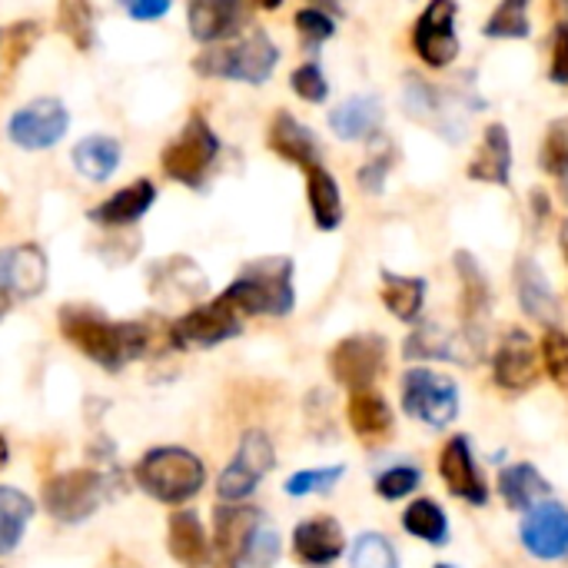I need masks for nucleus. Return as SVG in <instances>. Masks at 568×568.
Segmentation results:
<instances>
[{"label":"nucleus","instance_id":"e433bc0d","mask_svg":"<svg viewBox=\"0 0 568 568\" xmlns=\"http://www.w3.org/2000/svg\"><path fill=\"white\" fill-rule=\"evenodd\" d=\"M529 3L532 0H503L493 17L486 20L483 33L493 37V40H526L532 33V23H529Z\"/></svg>","mask_w":568,"mask_h":568},{"label":"nucleus","instance_id":"c756f323","mask_svg":"<svg viewBox=\"0 0 568 568\" xmlns=\"http://www.w3.org/2000/svg\"><path fill=\"white\" fill-rule=\"evenodd\" d=\"M120 156H123L120 143L106 133H90L73 146V166L90 183H106L116 173Z\"/></svg>","mask_w":568,"mask_h":568},{"label":"nucleus","instance_id":"4be33fe9","mask_svg":"<svg viewBox=\"0 0 568 568\" xmlns=\"http://www.w3.org/2000/svg\"><path fill=\"white\" fill-rule=\"evenodd\" d=\"M476 329H463V336H449L443 326L436 323H423L416 326L406 343L403 353L406 359H449V363H473V356L479 353V343L469 339Z\"/></svg>","mask_w":568,"mask_h":568},{"label":"nucleus","instance_id":"6e6552de","mask_svg":"<svg viewBox=\"0 0 568 568\" xmlns=\"http://www.w3.org/2000/svg\"><path fill=\"white\" fill-rule=\"evenodd\" d=\"M276 466V449H273V439L263 433V429H250L243 433L240 446H236V456L230 459V466L220 473L216 479V496L220 503H230V506H240L246 503L256 486L273 473Z\"/></svg>","mask_w":568,"mask_h":568},{"label":"nucleus","instance_id":"cd10ccee","mask_svg":"<svg viewBox=\"0 0 568 568\" xmlns=\"http://www.w3.org/2000/svg\"><path fill=\"white\" fill-rule=\"evenodd\" d=\"M499 496L509 509L529 513L549 496V479L532 463H513L499 473Z\"/></svg>","mask_w":568,"mask_h":568},{"label":"nucleus","instance_id":"2f4dec72","mask_svg":"<svg viewBox=\"0 0 568 568\" xmlns=\"http://www.w3.org/2000/svg\"><path fill=\"white\" fill-rule=\"evenodd\" d=\"M379 296L399 323H416L426 306V280L386 270L379 280Z\"/></svg>","mask_w":568,"mask_h":568},{"label":"nucleus","instance_id":"72a5a7b5","mask_svg":"<svg viewBox=\"0 0 568 568\" xmlns=\"http://www.w3.org/2000/svg\"><path fill=\"white\" fill-rule=\"evenodd\" d=\"M150 290L153 293H176V296H203L206 290V276L200 273V266L193 260L173 256L163 260L150 270Z\"/></svg>","mask_w":568,"mask_h":568},{"label":"nucleus","instance_id":"7c9ffc66","mask_svg":"<svg viewBox=\"0 0 568 568\" xmlns=\"http://www.w3.org/2000/svg\"><path fill=\"white\" fill-rule=\"evenodd\" d=\"M37 516V506L27 493L13 486H0V559L13 556Z\"/></svg>","mask_w":568,"mask_h":568},{"label":"nucleus","instance_id":"13d9d810","mask_svg":"<svg viewBox=\"0 0 568 568\" xmlns=\"http://www.w3.org/2000/svg\"><path fill=\"white\" fill-rule=\"evenodd\" d=\"M562 193H566V200H568V180H562Z\"/></svg>","mask_w":568,"mask_h":568},{"label":"nucleus","instance_id":"79ce46f5","mask_svg":"<svg viewBox=\"0 0 568 568\" xmlns=\"http://www.w3.org/2000/svg\"><path fill=\"white\" fill-rule=\"evenodd\" d=\"M542 363H546V373L552 376V383L568 389V333H562L559 326H549L546 329Z\"/></svg>","mask_w":568,"mask_h":568},{"label":"nucleus","instance_id":"9b49d317","mask_svg":"<svg viewBox=\"0 0 568 568\" xmlns=\"http://www.w3.org/2000/svg\"><path fill=\"white\" fill-rule=\"evenodd\" d=\"M329 373L349 393L369 389L386 373V339L376 333H353L339 339L329 353Z\"/></svg>","mask_w":568,"mask_h":568},{"label":"nucleus","instance_id":"ea45409f","mask_svg":"<svg viewBox=\"0 0 568 568\" xmlns=\"http://www.w3.org/2000/svg\"><path fill=\"white\" fill-rule=\"evenodd\" d=\"M293 23H296V33L303 40V47H310V50H320L326 40L336 37V17L326 13V10H316V7H303Z\"/></svg>","mask_w":568,"mask_h":568},{"label":"nucleus","instance_id":"58836bf2","mask_svg":"<svg viewBox=\"0 0 568 568\" xmlns=\"http://www.w3.org/2000/svg\"><path fill=\"white\" fill-rule=\"evenodd\" d=\"M539 163L549 176L568 180V116H559L549 123L542 150H539Z\"/></svg>","mask_w":568,"mask_h":568},{"label":"nucleus","instance_id":"9d476101","mask_svg":"<svg viewBox=\"0 0 568 568\" xmlns=\"http://www.w3.org/2000/svg\"><path fill=\"white\" fill-rule=\"evenodd\" d=\"M50 263L37 243L3 246L0 250V320L27 300H37L47 290Z\"/></svg>","mask_w":568,"mask_h":568},{"label":"nucleus","instance_id":"49530a36","mask_svg":"<svg viewBox=\"0 0 568 568\" xmlns=\"http://www.w3.org/2000/svg\"><path fill=\"white\" fill-rule=\"evenodd\" d=\"M37 37H40V27H37L33 20H17V23L7 30V67H10V70L30 53V47L37 43Z\"/></svg>","mask_w":568,"mask_h":568},{"label":"nucleus","instance_id":"20e7f679","mask_svg":"<svg viewBox=\"0 0 568 568\" xmlns=\"http://www.w3.org/2000/svg\"><path fill=\"white\" fill-rule=\"evenodd\" d=\"M113 486V476L97 466H80V469H63L50 476L40 489L43 509L50 513L53 523L60 526H83L100 513Z\"/></svg>","mask_w":568,"mask_h":568},{"label":"nucleus","instance_id":"412c9836","mask_svg":"<svg viewBox=\"0 0 568 568\" xmlns=\"http://www.w3.org/2000/svg\"><path fill=\"white\" fill-rule=\"evenodd\" d=\"M266 146L280 160H286V163H293L300 170H310V166L320 163V140H316V133L306 123H300L290 110L273 113L270 130H266Z\"/></svg>","mask_w":568,"mask_h":568},{"label":"nucleus","instance_id":"864d4df0","mask_svg":"<svg viewBox=\"0 0 568 568\" xmlns=\"http://www.w3.org/2000/svg\"><path fill=\"white\" fill-rule=\"evenodd\" d=\"M10 463V443H7V436L0 433V469Z\"/></svg>","mask_w":568,"mask_h":568},{"label":"nucleus","instance_id":"f8f14e48","mask_svg":"<svg viewBox=\"0 0 568 568\" xmlns=\"http://www.w3.org/2000/svg\"><path fill=\"white\" fill-rule=\"evenodd\" d=\"M459 3L456 0H429L413 27V50L416 57L433 67L446 70L459 57V33H456Z\"/></svg>","mask_w":568,"mask_h":568},{"label":"nucleus","instance_id":"c03bdc74","mask_svg":"<svg viewBox=\"0 0 568 568\" xmlns=\"http://www.w3.org/2000/svg\"><path fill=\"white\" fill-rule=\"evenodd\" d=\"M419 483H423V473L416 466H393L376 476V493L386 503H396V499H406L413 489H419Z\"/></svg>","mask_w":568,"mask_h":568},{"label":"nucleus","instance_id":"c85d7f7f","mask_svg":"<svg viewBox=\"0 0 568 568\" xmlns=\"http://www.w3.org/2000/svg\"><path fill=\"white\" fill-rule=\"evenodd\" d=\"M453 263H456V273H459V283H463V316H466V329H479L483 316L493 306L489 280H486L479 260L469 250H459L453 256Z\"/></svg>","mask_w":568,"mask_h":568},{"label":"nucleus","instance_id":"5701e85b","mask_svg":"<svg viewBox=\"0 0 568 568\" xmlns=\"http://www.w3.org/2000/svg\"><path fill=\"white\" fill-rule=\"evenodd\" d=\"M383 103L376 97H349L329 110V130L346 143H373L383 133Z\"/></svg>","mask_w":568,"mask_h":568},{"label":"nucleus","instance_id":"b1692460","mask_svg":"<svg viewBox=\"0 0 568 568\" xmlns=\"http://www.w3.org/2000/svg\"><path fill=\"white\" fill-rule=\"evenodd\" d=\"M166 549L180 568H210V536L193 509H176L170 516Z\"/></svg>","mask_w":568,"mask_h":568},{"label":"nucleus","instance_id":"4d7b16f0","mask_svg":"<svg viewBox=\"0 0 568 568\" xmlns=\"http://www.w3.org/2000/svg\"><path fill=\"white\" fill-rule=\"evenodd\" d=\"M116 3H120V7H123V10H130V7H133V3H136V0H116Z\"/></svg>","mask_w":568,"mask_h":568},{"label":"nucleus","instance_id":"a18cd8bd","mask_svg":"<svg viewBox=\"0 0 568 568\" xmlns=\"http://www.w3.org/2000/svg\"><path fill=\"white\" fill-rule=\"evenodd\" d=\"M280 559V532L263 519L250 539V549H246V559L243 566L246 568H273Z\"/></svg>","mask_w":568,"mask_h":568},{"label":"nucleus","instance_id":"f704fd0d","mask_svg":"<svg viewBox=\"0 0 568 568\" xmlns=\"http://www.w3.org/2000/svg\"><path fill=\"white\" fill-rule=\"evenodd\" d=\"M403 529L429 546H446L449 542V519L443 513L439 503L433 499H416L406 513H403Z\"/></svg>","mask_w":568,"mask_h":568},{"label":"nucleus","instance_id":"8fccbe9b","mask_svg":"<svg viewBox=\"0 0 568 568\" xmlns=\"http://www.w3.org/2000/svg\"><path fill=\"white\" fill-rule=\"evenodd\" d=\"M170 7H173V0H136L126 13L133 20H160L170 13Z\"/></svg>","mask_w":568,"mask_h":568},{"label":"nucleus","instance_id":"de8ad7c7","mask_svg":"<svg viewBox=\"0 0 568 568\" xmlns=\"http://www.w3.org/2000/svg\"><path fill=\"white\" fill-rule=\"evenodd\" d=\"M393 150L389 153H369V160L359 166V186L366 190V193H383V186H386V176H389V166H393Z\"/></svg>","mask_w":568,"mask_h":568},{"label":"nucleus","instance_id":"5fc2aeb1","mask_svg":"<svg viewBox=\"0 0 568 568\" xmlns=\"http://www.w3.org/2000/svg\"><path fill=\"white\" fill-rule=\"evenodd\" d=\"M256 7H263V10H276V7H283V0H253Z\"/></svg>","mask_w":568,"mask_h":568},{"label":"nucleus","instance_id":"7ed1b4c3","mask_svg":"<svg viewBox=\"0 0 568 568\" xmlns=\"http://www.w3.org/2000/svg\"><path fill=\"white\" fill-rule=\"evenodd\" d=\"M133 483L163 506H183L206 486V466L183 446H156L133 466Z\"/></svg>","mask_w":568,"mask_h":568},{"label":"nucleus","instance_id":"aec40b11","mask_svg":"<svg viewBox=\"0 0 568 568\" xmlns=\"http://www.w3.org/2000/svg\"><path fill=\"white\" fill-rule=\"evenodd\" d=\"M153 203H156V186H153V180L143 176V180H133L130 186L116 190L103 203L90 206L87 216H90V223H97L103 230H123V226L140 223L150 213Z\"/></svg>","mask_w":568,"mask_h":568},{"label":"nucleus","instance_id":"39448f33","mask_svg":"<svg viewBox=\"0 0 568 568\" xmlns=\"http://www.w3.org/2000/svg\"><path fill=\"white\" fill-rule=\"evenodd\" d=\"M280 63V47L263 33L253 30L250 37L226 43V47H210L193 60V70L200 77H213V80H236V83H266L273 77Z\"/></svg>","mask_w":568,"mask_h":568},{"label":"nucleus","instance_id":"ddd939ff","mask_svg":"<svg viewBox=\"0 0 568 568\" xmlns=\"http://www.w3.org/2000/svg\"><path fill=\"white\" fill-rule=\"evenodd\" d=\"M67 130H70V113L57 97H37L23 103L7 123L10 143L30 153L57 146L67 136Z\"/></svg>","mask_w":568,"mask_h":568},{"label":"nucleus","instance_id":"6e6d98bb","mask_svg":"<svg viewBox=\"0 0 568 568\" xmlns=\"http://www.w3.org/2000/svg\"><path fill=\"white\" fill-rule=\"evenodd\" d=\"M562 253H566V260H568V220L562 223Z\"/></svg>","mask_w":568,"mask_h":568},{"label":"nucleus","instance_id":"6ab92c4d","mask_svg":"<svg viewBox=\"0 0 568 568\" xmlns=\"http://www.w3.org/2000/svg\"><path fill=\"white\" fill-rule=\"evenodd\" d=\"M346 549V536L343 526L329 516L320 519H306L293 529V556L296 562L310 568L333 566Z\"/></svg>","mask_w":568,"mask_h":568},{"label":"nucleus","instance_id":"bf43d9fd","mask_svg":"<svg viewBox=\"0 0 568 568\" xmlns=\"http://www.w3.org/2000/svg\"><path fill=\"white\" fill-rule=\"evenodd\" d=\"M436 568H453V566H436Z\"/></svg>","mask_w":568,"mask_h":568},{"label":"nucleus","instance_id":"a19ab883","mask_svg":"<svg viewBox=\"0 0 568 568\" xmlns=\"http://www.w3.org/2000/svg\"><path fill=\"white\" fill-rule=\"evenodd\" d=\"M346 476V469L343 466H326V469H303V473H296V476H290L286 479V496H293V499H303V496H316V493H329L339 479Z\"/></svg>","mask_w":568,"mask_h":568},{"label":"nucleus","instance_id":"603ef678","mask_svg":"<svg viewBox=\"0 0 568 568\" xmlns=\"http://www.w3.org/2000/svg\"><path fill=\"white\" fill-rule=\"evenodd\" d=\"M310 7L326 10V13H333V17H339V13H343V3H339V0H310Z\"/></svg>","mask_w":568,"mask_h":568},{"label":"nucleus","instance_id":"4c0bfd02","mask_svg":"<svg viewBox=\"0 0 568 568\" xmlns=\"http://www.w3.org/2000/svg\"><path fill=\"white\" fill-rule=\"evenodd\" d=\"M349 568H399V556L393 549V542L379 532H363L353 542V556Z\"/></svg>","mask_w":568,"mask_h":568},{"label":"nucleus","instance_id":"473e14b6","mask_svg":"<svg viewBox=\"0 0 568 568\" xmlns=\"http://www.w3.org/2000/svg\"><path fill=\"white\" fill-rule=\"evenodd\" d=\"M346 419L356 429V436H363V439H379V436H389L393 433V409L373 389H363V393H353L349 396Z\"/></svg>","mask_w":568,"mask_h":568},{"label":"nucleus","instance_id":"f03ea898","mask_svg":"<svg viewBox=\"0 0 568 568\" xmlns=\"http://www.w3.org/2000/svg\"><path fill=\"white\" fill-rule=\"evenodd\" d=\"M293 260L290 256H263L246 263L236 280L223 290V296L240 310V316H290L296 306L293 286Z\"/></svg>","mask_w":568,"mask_h":568},{"label":"nucleus","instance_id":"1a4fd4ad","mask_svg":"<svg viewBox=\"0 0 568 568\" xmlns=\"http://www.w3.org/2000/svg\"><path fill=\"white\" fill-rule=\"evenodd\" d=\"M403 409L423 426L443 429L459 416V386L433 369H409L403 376Z\"/></svg>","mask_w":568,"mask_h":568},{"label":"nucleus","instance_id":"37998d69","mask_svg":"<svg viewBox=\"0 0 568 568\" xmlns=\"http://www.w3.org/2000/svg\"><path fill=\"white\" fill-rule=\"evenodd\" d=\"M290 87L306 103H326V97H329V80H326V73H323V67L316 60L296 67L293 77H290Z\"/></svg>","mask_w":568,"mask_h":568},{"label":"nucleus","instance_id":"c9c22d12","mask_svg":"<svg viewBox=\"0 0 568 568\" xmlns=\"http://www.w3.org/2000/svg\"><path fill=\"white\" fill-rule=\"evenodd\" d=\"M57 27L70 37V43L83 53L97 43V17L90 0H60L57 3Z\"/></svg>","mask_w":568,"mask_h":568},{"label":"nucleus","instance_id":"dca6fc26","mask_svg":"<svg viewBox=\"0 0 568 568\" xmlns=\"http://www.w3.org/2000/svg\"><path fill=\"white\" fill-rule=\"evenodd\" d=\"M493 376L509 393H526L542 376V356L526 333H509L493 356Z\"/></svg>","mask_w":568,"mask_h":568},{"label":"nucleus","instance_id":"a878e982","mask_svg":"<svg viewBox=\"0 0 568 568\" xmlns=\"http://www.w3.org/2000/svg\"><path fill=\"white\" fill-rule=\"evenodd\" d=\"M516 290H519V303L526 310L529 320L536 323H546V326H556L559 320V300H556V290L549 283V276L542 273V266L529 256H523L516 263Z\"/></svg>","mask_w":568,"mask_h":568},{"label":"nucleus","instance_id":"0eeeda50","mask_svg":"<svg viewBox=\"0 0 568 568\" xmlns=\"http://www.w3.org/2000/svg\"><path fill=\"white\" fill-rule=\"evenodd\" d=\"M240 333H243V316L223 293L210 303L186 310L166 326L170 349H213Z\"/></svg>","mask_w":568,"mask_h":568},{"label":"nucleus","instance_id":"3c124183","mask_svg":"<svg viewBox=\"0 0 568 568\" xmlns=\"http://www.w3.org/2000/svg\"><path fill=\"white\" fill-rule=\"evenodd\" d=\"M532 206H536L532 213H536L539 220H546V216H549V196H546L542 190H536V193H532Z\"/></svg>","mask_w":568,"mask_h":568},{"label":"nucleus","instance_id":"bb28decb","mask_svg":"<svg viewBox=\"0 0 568 568\" xmlns=\"http://www.w3.org/2000/svg\"><path fill=\"white\" fill-rule=\"evenodd\" d=\"M306 200H310V213H313L316 230H323V233L339 230V223L346 216V210H343V190H339L336 176L323 163H316V166L306 170Z\"/></svg>","mask_w":568,"mask_h":568},{"label":"nucleus","instance_id":"f257e3e1","mask_svg":"<svg viewBox=\"0 0 568 568\" xmlns=\"http://www.w3.org/2000/svg\"><path fill=\"white\" fill-rule=\"evenodd\" d=\"M60 336L87 356L93 366L106 373H120L130 363L143 359L153 349V329L146 323L130 320H110L97 306L87 303H67L57 313Z\"/></svg>","mask_w":568,"mask_h":568},{"label":"nucleus","instance_id":"a211bd4d","mask_svg":"<svg viewBox=\"0 0 568 568\" xmlns=\"http://www.w3.org/2000/svg\"><path fill=\"white\" fill-rule=\"evenodd\" d=\"M246 17V0H190L186 7L190 33L206 47L233 40L243 30Z\"/></svg>","mask_w":568,"mask_h":568},{"label":"nucleus","instance_id":"09e8293b","mask_svg":"<svg viewBox=\"0 0 568 568\" xmlns=\"http://www.w3.org/2000/svg\"><path fill=\"white\" fill-rule=\"evenodd\" d=\"M549 80L556 87H568V20H562L552 33V60H549Z\"/></svg>","mask_w":568,"mask_h":568},{"label":"nucleus","instance_id":"393cba45","mask_svg":"<svg viewBox=\"0 0 568 568\" xmlns=\"http://www.w3.org/2000/svg\"><path fill=\"white\" fill-rule=\"evenodd\" d=\"M469 180L509 186V180H513V140H509V130L503 123L486 126L483 143L469 163Z\"/></svg>","mask_w":568,"mask_h":568},{"label":"nucleus","instance_id":"2eb2a0df","mask_svg":"<svg viewBox=\"0 0 568 568\" xmlns=\"http://www.w3.org/2000/svg\"><path fill=\"white\" fill-rule=\"evenodd\" d=\"M519 536L529 556L546 562L562 559L568 556V509L559 503H539L526 513Z\"/></svg>","mask_w":568,"mask_h":568},{"label":"nucleus","instance_id":"423d86ee","mask_svg":"<svg viewBox=\"0 0 568 568\" xmlns=\"http://www.w3.org/2000/svg\"><path fill=\"white\" fill-rule=\"evenodd\" d=\"M220 150H223V143L213 133L210 120L203 113H190L183 130L163 146L160 166L170 180H176L190 190H200L206 183L210 170L216 166Z\"/></svg>","mask_w":568,"mask_h":568},{"label":"nucleus","instance_id":"f3484780","mask_svg":"<svg viewBox=\"0 0 568 568\" xmlns=\"http://www.w3.org/2000/svg\"><path fill=\"white\" fill-rule=\"evenodd\" d=\"M439 476L446 483V489L469 503V506H486L489 503V489L476 469V456H473V443L466 436H453L446 446H443V456H439Z\"/></svg>","mask_w":568,"mask_h":568},{"label":"nucleus","instance_id":"4468645a","mask_svg":"<svg viewBox=\"0 0 568 568\" xmlns=\"http://www.w3.org/2000/svg\"><path fill=\"white\" fill-rule=\"evenodd\" d=\"M263 523L260 509L220 503L213 513V536H210V568H243L250 539Z\"/></svg>","mask_w":568,"mask_h":568}]
</instances>
